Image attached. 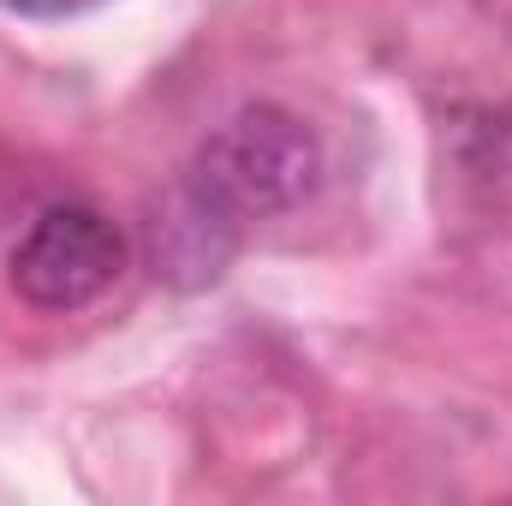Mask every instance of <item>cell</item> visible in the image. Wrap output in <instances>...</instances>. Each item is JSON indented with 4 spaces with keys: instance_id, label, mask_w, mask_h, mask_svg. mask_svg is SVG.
I'll return each mask as SVG.
<instances>
[{
    "instance_id": "3957f363",
    "label": "cell",
    "mask_w": 512,
    "mask_h": 506,
    "mask_svg": "<svg viewBox=\"0 0 512 506\" xmlns=\"http://www.w3.org/2000/svg\"><path fill=\"white\" fill-rule=\"evenodd\" d=\"M0 6H12V12H30V18H66V12H84V6H96V0H0Z\"/></svg>"
},
{
    "instance_id": "6da1fadb",
    "label": "cell",
    "mask_w": 512,
    "mask_h": 506,
    "mask_svg": "<svg viewBox=\"0 0 512 506\" xmlns=\"http://www.w3.org/2000/svg\"><path fill=\"white\" fill-rule=\"evenodd\" d=\"M322 173H328L322 137L304 126L292 108L251 102V108L227 114L197 143L179 191L215 227H227L239 239L251 221H274V215L304 209L316 197Z\"/></svg>"
},
{
    "instance_id": "7a4b0ae2",
    "label": "cell",
    "mask_w": 512,
    "mask_h": 506,
    "mask_svg": "<svg viewBox=\"0 0 512 506\" xmlns=\"http://www.w3.org/2000/svg\"><path fill=\"white\" fill-rule=\"evenodd\" d=\"M126 268V233L90 203L42 209L18 251H12V292L42 316H72L96 304Z\"/></svg>"
}]
</instances>
